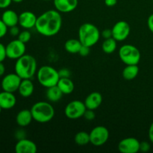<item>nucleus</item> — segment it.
Returning a JSON list of instances; mask_svg holds the SVG:
<instances>
[{
    "label": "nucleus",
    "mask_w": 153,
    "mask_h": 153,
    "mask_svg": "<svg viewBox=\"0 0 153 153\" xmlns=\"http://www.w3.org/2000/svg\"><path fill=\"white\" fill-rule=\"evenodd\" d=\"M62 27V16L57 10H48L37 16L35 29L45 37L56 35Z\"/></svg>",
    "instance_id": "nucleus-1"
},
{
    "label": "nucleus",
    "mask_w": 153,
    "mask_h": 153,
    "mask_svg": "<svg viewBox=\"0 0 153 153\" xmlns=\"http://www.w3.org/2000/svg\"><path fill=\"white\" fill-rule=\"evenodd\" d=\"M14 71L22 79H31L37 71V64L35 58L25 54L16 60Z\"/></svg>",
    "instance_id": "nucleus-2"
},
{
    "label": "nucleus",
    "mask_w": 153,
    "mask_h": 153,
    "mask_svg": "<svg viewBox=\"0 0 153 153\" xmlns=\"http://www.w3.org/2000/svg\"><path fill=\"white\" fill-rule=\"evenodd\" d=\"M30 110L33 120L39 123H46L55 117V108L49 102H37L31 106Z\"/></svg>",
    "instance_id": "nucleus-3"
},
{
    "label": "nucleus",
    "mask_w": 153,
    "mask_h": 153,
    "mask_svg": "<svg viewBox=\"0 0 153 153\" xmlns=\"http://www.w3.org/2000/svg\"><path fill=\"white\" fill-rule=\"evenodd\" d=\"M101 33L95 25L89 22L83 23L79 29V40L84 46L92 47L100 40Z\"/></svg>",
    "instance_id": "nucleus-4"
},
{
    "label": "nucleus",
    "mask_w": 153,
    "mask_h": 153,
    "mask_svg": "<svg viewBox=\"0 0 153 153\" xmlns=\"http://www.w3.org/2000/svg\"><path fill=\"white\" fill-rule=\"evenodd\" d=\"M36 75L39 84L46 88L57 85L60 79L58 70L51 66H42L37 70Z\"/></svg>",
    "instance_id": "nucleus-5"
},
{
    "label": "nucleus",
    "mask_w": 153,
    "mask_h": 153,
    "mask_svg": "<svg viewBox=\"0 0 153 153\" xmlns=\"http://www.w3.org/2000/svg\"><path fill=\"white\" fill-rule=\"evenodd\" d=\"M119 57L126 65L138 64L140 61V52L136 46L125 44L119 49Z\"/></svg>",
    "instance_id": "nucleus-6"
},
{
    "label": "nucleus",
    "mask_w": 153,
    "mask_h": 153,
    "mask_svg": "<svg viewBox=\"0 0 153 153\" xmlns=\"http://www.w3.org/2000/svg\"><path fill=\"white\" fill-rule=\"evenodd\" d=\"M87 108L85 102L80 100H73L66 105L64 109L65 116L70 120H78L83 117Z\"/></svg>",
    "instance_id": "nucleus-7"
},
{
    "label": "nucleus",
    "mask_w": 153,
    "mask_h": 153,
    "mask_svg": "<svg viewBox=\"0 0 153 153\" xmlns=\"http://www.w3.org/2000/svg\"><path fill=\"white\" fill-rule=\"evenodd\" d=\"M90 134V143L95 146H101L108 140L109 131L105 126H98L93 128Z\"/></svg>",
    "instance_id": "nucleus-8"
},
{
    "label": "nucleus",
    "mask_w": 153,
    "mask_h": 153,
    "mask_svg": "<svg viewBox=\"0 0 153 153\" xmlns=\"http://www.w3.org/2000/svg\"><path fill=\"white\" fill-rule=\"evenodd\" d=\"M6 54L7 58L11 60H16L25 54L26 46L25 43L19 40H11L6 45Z\"/></svg>",
    "instance_id": "nucleus-9"
},
{
    "label": "nucleus",
    "mask_w": 153,
    "mask_h": 153,
    "mask_svg": "<svg viewBox=\"0 0 153 153\" xmlns=\"http://www.w3.org/2000/svg\"><path fill=\"white\" fill-rule=\"evenodd\" d=\"M22 79L16 73H8L2 78L1 87L2 91L14 93L18 91Z\"/></svg>",
    "instance_id": "nucleus-10"
},
{
    "label": "nucleus",
    "mask_w": 153,
    "mask_h": 153,
    "mask_svg": "<svg viewBox=\"0 0 153 153\" xmlns=\"http://www.w3.org/2000/svg\"><path fill=\"white\" fill-rule=\"evenodd\" d=\"M112 37L117 42L124 41L128 37L131 31L129 24L126 21H119L114 25L111 28Z\"/></svg>",
    "instance_id": "nucleus-11"
},
{
    "label": "nucleus",
    "mask_w": 153,
    "mask_h": 153,
    "mask_svg": "<svg viewBox=\"0 0 153 153\" xmlns=\"http://www.w3.org/2000/svg\"><path fill=\"white\" fill-rule=\"evenodd\" d=\"M140 143L135 137H126L118 143V150L122 153H137L140 151Z\"/></svg>",
    "instance_id": "nucleus-12"
},
{
    "label": "nucleus",
    "mask_w": 153,
    "mask_h": 153,
    "mask_svg": "<svg viewBox=\"0 0 153 153\" xmlns=\"http://www.w3.org/2000/svg\"><path fill=\"white\" fill-rule=\"evenodd\" d=\"M37 16L33 12L25 10L19 14V25L24 29H31L34 28L37 22Z\"/></svg>",
    "instance_id": "nucleus-13"
},
{
    "label": "nucleus",
    "mask_w": 153,
    "mask_h": 153,
    "mask_svg": "<svg viewBox=\"0 0 153 153\" xmlns=\"http://www.w3.org/2000/svg\"><path fill=\"white\" fill-rule=\"evenodd\" d=\"M14 149L16 153H36L37 152V146L32 140L23 138L17 140Z\"/></svg>",
    "instance_id": "nucleus-14"
},
{
    "label": "nucleus",
    "mask_w": 153,
    "mask_h": 153,
    "mask_svg": "<svg viewBox=\"0 0 153 153\" xmlns=\"http://www.w3.org/2000/svg\"><path fill=\"white\" fill-rule=\"evenodd\" d=\"M55 10L60 13H70L76 10L79 0H53Z\"/></svg>",
    "instance_id": "nucleus-15"
},
{
    "label": "nucleus",
    "mask_w": 153,
    "mask_h": 153,
    "mask_svg": "<svg viewBox=\"0 0 153 153\" xmlns=\"http://www.w3.org/2000/svg\"><path fill=\"white\" fill-rule=\"evenodd\" d=\"M16 98L13 93L2 91L0 92V107L2 110H9L16 105Z\"/></svg>",
    "instance_id": "nucleus-16"
},
{
    "label": "nucleus",
    "mask_w": 153,
    "mask_h": 153,
    "mask_svg": "<svg viewBox=\"0 0 153 153\" xmlns=\"http://www.w3.org/2000/svg\"><path fill=\"white\" fill-rule=\"evenodd\" d=\"M84 102H85L87 109H91V110L95 111L102 103V96L100 93L94 91L88 95Z\"/></svg>",
    "instance_id": "nucleus-17"
},
{
    "label": "nucleus",
    "mask_w": 153,
    "mask_h": 153,
    "mask_svg": "<svg viewBox=\"0 0 153 153\" xmlns=\"http://www.w3.org/2000/svg\"><path fill=\"white\" fill-rule=\"evenodd\" d=\"M33 120L31 110L29 109H22L19 111L16 116V123L19 126L24 128L31 123Z\"/></svg>",
    "instance_id": "nucleus-18"
},
{
    "label": "nucleus",
    "mask_w": 153,
    "mask_h": 153,
    "mask_svg": "<svg viewBox=\"0 0 153 153\" xmlns=\"http://www.w3.org/2000/svg\"><path fill=\"white\" fill-rule=\"evenodd\" d=\"M34 85L31 79H22L18 89L19 95L24 98H28L34 94Z\"/></svg>",
    "instance_id": "nucleus-19"
},
{
    "label": "nucleus",
    "mask_w": 153,
    "mask_h": 153,
    "mask_svg": "<svg viewBox=\"0 0 153 153\" xmlns=\"http://www.w3.org/2000/svg\"><path fill=\"white\" fill-rule=\"evenodd\" d=\"M1 20L8 28L19 24V14L13 10H5L1 14Z\"/></svg>",
    "instance_id": "nucleus-20"
},
{
    "label": "nucleus",
    "mask_w": 153,
    "mask_h": 153,
    "mask_svg": "<svg viewBox=\"0 0 153 153\" xmlns=\"http://www.w3.org/2000/svg\"><path fill=\"white\" fill-rule=\"evenodd\" d=\"M57 86L59 88L63 94L69 95L74 91L75 85L70 78H60Z\"/></svg>",
    "instance_id": "nucleus-21"
},
{
    "label": "nucleus",
    "mask_w": 153,
    "mask_h": 153,
    "mask_svg": "<svg viewBox=\"0 0 153 153\" xmlns=\"http://www.w3.org/2000/svg\"><path fill=\"white\" fill-rule=\"evenodd\" d=\"M63 93L59 89L57 85L50 87V88H46V97L47 100L51 102H57L59 101L63 97Z\"/></svg>",
    "instance_id": "nucleus-22"
},
{
    "label": "nucleus",
    "mask_w": 153,
    "mask_h": 153,
    "mask_svg": "<svg viewBox=\"0 0 153 153\" xmlns=\"http://www.w3.org/2000/svg\"><path fill=\"white\" fill-rule=\"evenodd\" d=\"M139 73V67L137 64H130L126 65L123 69L122 73V76L126 80H132L135 79Z\"/></svg>",
    "instance_id": "nucleus-23"
},
{
    "label": "nucleus",
    "mask_w": 153,
    "mask_h": 153,
    "mask_svg": "<svg viewBox=\"0 0 153 153\" xmlns=\"http://www.w3.org/2000/svg\"><path fill=\"white\" fill-rule=\"evenodd\" d=\"M82 44L79 39H69L64 43V49L68 53L77 54L79 53Z\"/></svg>",
    "instance_id": "nucleus-24"
},
{
    "label": "nucleus",
    "mask_w": 153,
    "mask_h": 153,
    "mask_svg": "<svg viewBox=\"0 0 153 153\" xmlns=\"http://www.w3.org/2000/svg\"><path fill=\"white\" fill-rule=\"evenodd\" d=\"M117 46V41L114 37L105 39L102 44V49L105 54H112L114 52Z\"/></svg>",
    "instance_id": "nucleus-25"
},
{
    "label": "nucleus",
    "mask_w": 153,
    "mask_h": 153,
    "mask_svg": "<svg viewBox=\"0 0 153 153\" xmlns=\"http://www.w3.org/2000/svg\"><path fill=\"white\" fill-rule=\"evenodd\" d=\"M74 141L79 146H85L90 143V134L87 131H79L75 135Z\"/></svg>",
    "instance_id": "nucleus-26"
},
{
    "label": "nucleus",
    "mask_w": 153,
    "mask_h": 153,
    "mask_svg": "<svg viewBox=\"0 0 153 153\" xmlns=\"http://www.w3.org/2000/svg\"><path fill=\"white\" fill-rule=\"evenodd\" d=\"M31 38V34L28 29H24L23 31H20V33L18 35L17 39L19 40L20 41H22V43H26L28 42H29V40Z\"/></svg>",
    "instance_id": "nucleus-27"
},
{
    "label": "nucleus",
    "mask_w": 153,
    "mask_h": 153,
    "mask_svg": "<svg viewBox=\"0 0 153 153\" xmlns=\"http://www.w3.org/2000/svg\"><path fill=\"white\" fill-rule=\"evenodd\" d=\"M83 117L85 120L88 121L94 120L96 117V114L94 112V110H91V109H86L85 114L83 115Z\"/></svg>",
    "instance_id": "nucleus-28"
},
{
    "label": "nucleus",
    "mask_w": 153,
    "mask_h": 153,
    "mask_svg": "<svg viewBox=\"0 0 153 153\" xmlns=\"http://www.w3.org/2000/svg\"><path fill=\"white\" fill-rule=\"evenodd\" d=\"M8 31V27L4 24V22L0 19V38H2L7 34Z\"/></svg>",
    "instance_id": "nucleus-29"
},
{
    "label": "nucleus",
    "mask_w": 153,
    "mask_h": 153,
    "mask_svg": "<svg viewBox=\"0 0 153 153\" xmlns=\"http://www.w3.org/2000/svg\"><path fill=\"white\" fill-rule=\"evenodd\" d=\"M6 58H7L6 46L3 43H0V62H3Z\"/></svg>",
    "instance_id": "nucleus-30"
},
{
    "label": "nucleus",
    "mask_w": 153,
    "mask_h": 153,
    "mask_svg": "<svg viewBox=\"0 0 153 153\" xmlns=\"http://www.w3.org/2000/svg\"><path fill=\"white\" fill-rule=\"evenodd\" d=\"M150 143L147 141H143L140 143V151L143 152H147L150 149Z\"/></svg>",
    "instance_id": "nucleus-31"
},
{
    "label": "nucleus",
    "mask_w": 153,
    "mask_h": 153,
    "mask_svg": "<svg viewBox=\"0 0 153 153\" xmlns=\"http://www.w3.org/2000/svg\"><path fill=\"white\" fill-rule=\"evenodd\" d=\"M60 78H70L71 76V72L67 68H62L58 70Z\"/></svg>",
    "instance_id": "nucleus-32"
},
{
    "label": "nucleus",
    "mask_w": 153,
    "mask_h": 153,
    "mask_svg": "<svg viewBox=\"0 0 153 153\" xmlns=\"http://www.w3.org/2000/svg\"><path fill=\"white\" fill-rule=\"evenodd\" d=\"M90 48L91 47H89V46H84V45H82V47H81V49H80V50H79V54L82 57L88 56V55L90 54Z\"/></svg>",
    "instance_id": "nucleus-33"
},
{
    "label": "nucleus",
    "mask_w": 153,
    "mask_h": 153,
    "mask_svg": "<svg viewBox=\"0 0 153 153\" xmlns=\"http://www.w3.org/2000/svg\"><path fill=\"white\" fill-rule=\"evenodd\" d=\"M9 33L13 37H18L19 34L20 33V30L17 25H14L9 28Z\"/></svg>",
    "instance_id": "nucleus-34"
},
{
    "label": "nucleus",
    "mask_w": 153,
    "mask_h": 153,
    "mask_svg": "<svg viewBox=\"0 0 153 153\" xmlns=\"http://www.w3.org/2000/svg\"><path fill=\"white\" fill-rule=\"evenodd\" d=\"M25 135H26V133H25V131L22 129L17 130V131L15 132V137L17 139V140H21V139L23 138H26V137H25Z\"/></svg>",
    "instance_id": "nucleus-35"
},
{
    "label": "nucleus",
    "mask_w": 153,
    "mask_h": 153,
    "mask_svg": "<svg viewBox=\"0 0 153 153\" xmlns=\"http://www.w3.org/2000/svg\"><path fill=\"white\" fill-rule=\"evenodd\" d=\"M102 37L104 39H108L112 37V31L111 29H105L101 32Z\"/></svg>",
    "instance_id": "nucleus-36"
},
{
    "label": "nucleus",
    "mask_w": 153,
    "mask_h": 153,
    "mask_svg": "<svg viewBox=\"0 0 153 153\" xmlns=\"http://www.w3.org/2000/svg\"><path fill=\"white\" fill-rule=\"evenodd\" d=\"M12 0H0V9H5L10 5Z\"/></svg>",
    "instance_id": "nucleus-37"
},
{
    "label": "nucleus",
    "mask_w": 153,
    "mask_h": 153,
    "mask_svg": "<svg viewBox=\"0 0 153 153\" xmlns=\"http://www.w3.org/2000/svg\"><path fill=\"white\" fill-rule=\"evenodd\" d=\"M147 25L149 31H150L152 33H153V13L152 14H151L150 16H149V18H148Z\"/></svg>",
    "instance_id": "nucleus-38"
},
{
    "label": "nucleus",
    "mask_w": 153,
    "mask_h": 153,
    "mask_svg": "<svg viewBox=\"0 0 153 153\" xmlns=\"http://www.w3.org/2000/svg\"><path fill=\"white\" fill-rule=\"evenodd\" d=\"M117 3V0H105V4L108 7H114Z\"/></svg>",
    "instance_id": "nucleus-39"
},
{
    "label": "nucleus",
    "mask_w": 153,
    "mask_h": 153,
    "mask_svg": "<svg viewBox=\"0 0 153 153\" xmlns=\"http://www.w3.org/2000/svg\"><path fill=\"white\" fill-rule=\"evenodd\" d=\"M149 139L151 143H153V122L149 128Z\"/></svg>",
    "instance_id": "nucleus-40"
},
{
    "label": "nucleus",
    "mask_w": 153,
    "mask_h": 153,
    "mask_svg": "<svg viewBox=\"0 0 153 153\" xmlns=\"http://www.w3.org/2000/svg\"><path fill=\"white\" fill-rule=\"evenodd\" d=\"M5 73V66L4 65L3 62H0V77L4 76Z\"/></svg>",
    "instance_id": "nucleus-41"
},
{
    "label": "nucleus",
    "mask_w": 153,
    "mask_h": 153,
    "mask_svg": "<svg viewBox=\"0 0 153 153\" xmlns=\"http://www.w3.org/2000/svg\"><path fill=\"white\" fill-rule=\"evenodd\" d=\"M12 1H13L15 3H20L22 1H23V0H12Z\"/></svg>",
    "instance_id": "nucleus-42"
},
{
    "label": "nucleus",
    "mask_w": 153,
    "mask_h": 153,
    "mask_svg": "<svg viewBox=\"0 0 153 153\" xmlns=\"http://www.w3.org/2000/svg\"><path fill=\"white\" fill-rule=\"evenodd\" d=\"M1 111H2V108H1L0 107V114H1Z\"/></svg>",
    "instance_id": "nucleus-43"
},
{
    "label": "nucleus",
    "mask_w": 153,
    "mask_h": 153,
    "mask_svg": "<svg viewBox=\"0 0 153 153\" xmlns=\"http://www.w3.org/2000/svg\"><path fill=\"white\" fill-rule=\"evenodd\" d=\"M43 1H52V0H43Z\"/></svg>",
    "instance_id": "nucleus-44"
}]
</instances>
